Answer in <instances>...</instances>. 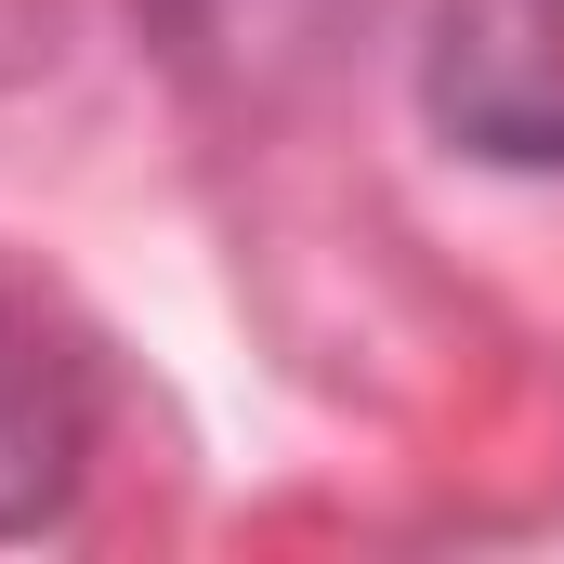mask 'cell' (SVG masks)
Wrapping results in <instances>:
<instances>
[{
	"instance_id": "7a4b0ae2",
	"label": "cell",
	"mask_w": 564,
	"mask_h": 564,
	"mask_svg": "<svg viewBox=\"0 0 564 564\" xmlns=\"http://www.w3.org/2000/svg\"><path fill=\"white\" fill-rule=\"evenodd\" d=\"M93 433H106L93 368L53 341L40 302L0 289V539L66 525V499H79V473H93Z\"/></svg>"
},
{
	"instance_id": "6da1fadb",
	"label": "cell",
	"mask_w": 564,
	"mask_h": 564,
	"mask_svg": "<svg viewBox=\"0 0 564 564\" xmlns=\"http://www.w3.org/2000/svg\"><path fill=\"white\" fill-rule=\"evenodd\" d=\"M421 119L486 171H564V0H433Z\"/></svg>"
}]
</instances>
